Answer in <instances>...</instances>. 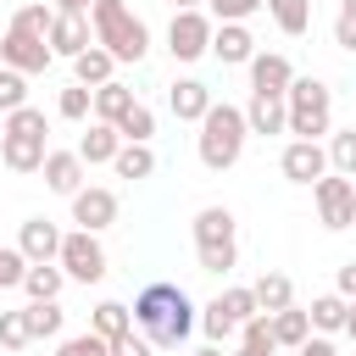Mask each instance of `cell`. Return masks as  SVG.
Wrapping results in <instances>:
<instances>
[{"label": "cell", "instance_id": "39", "mask_svg": "<svg viewBox=\"0 0 356 356\" xmlns=\"http://www.w3.org/2000/svg\"><path fill=\"white\" fill-rule=\"evenodd\" d=\"M22 278H28V256L17 245H0V289H22Z\"/></svg>", "mask_w": 356, "mask_h": 356}, {"label": "cell", "instance_id": "33", "mask_svg": "<svg viewBox=\"0 0 356 356\" xmlns=\"http://www.w3.org/2000/svg\"><path fill=\"white\" fill-rule=\"evenodd\" d=\"M117 134H122V145H150V134H156V111L139 100V106L117 122Z\"/></svg>", "mask_w": 356, "mask_h": 356}, {"label": "cell", "instance_id": "48", "mask_svg": "<svg viewBox=\"0 0 356 356\" xmlns=\"http://www.w3.org/2000/svg\"><path fill=\"white\" fill-rule=\"evenodd\" d=\"M189 356H222V345H200V350H189Z\"/></svg>", "mask_w": 356, "mask_h": 356}, {"label": "cell", "instance_id": "45", "mask_svg": "<svg viewBox=\"0 0 356 356\" xmlns=\"http://www.w3.org/2000/svg\"><path fill=\"white\" fill-rule=\"evenodd\" d=\"M339 295H345V300H356V261H345V267H339Z\"/></svg>", "mask_w": 356, "mask_h": 356}, {"label": "cell", "instance_id": "24", "mask_svg": "<svg viewBox=\"0 0 356 356\" xmlns=\"http://www.w3.org/2000/svg\"><path fill=\"white\" fill-rule=\"evenodd\" d=\"M273 339H278V350H300V345L312 339V317H306L300 306L273 312Z\"/></svg>", "mask_w": 356, "mask_h": 356}, {"label": "cell", "instance_id": "5", "mask_svg": "<svg viewBox=\"0 0 356 356\" xmlns=\"http://www.w3.org/2000/svg\"><path fill=\"white\" fill-rule=\"evenodd\" d=\"M234 211L228 206H200L195 211V261L200 273H228L239 261V234H234Z\"/></svg>", "mask_w": 356, "mask_h": 356}, {"label": "cell", "instance_id": "49", "mask_svg": "<svg viewBox=\"0 0 356 356\" xmlns=\"http://www.w3.org/2000/svg\"><path fill=\"white\" fill-rule=\"evenodd\" d=\"M172 11H200V0H172Z\"/></svg>", "mask_w": 356, "mask_h": 356}, {"label": "cell", "instance_id": "44", "mask_svg": "<svg viewBox=\"0 0 356 356\" xmlns=\"http://www.w3.org/2000/svg\"><path fill=\"white\" fill-rule=\"evenodd\" d=\"M295 356H339V345H334L328 334H312V339H306V345H300Z\"/></svg>", "mask_w": 356, "mask_h": 356}, {"label": "cell", "instance_id": "17", "mask_svg": "<svg viewBox=\"0 0 356 356\" xmlns=\"http://www.w3.org/2000/svg\"><path fill=\"white\" fill-rule=\"evenodd\" d=\"M167 106H172V117H178V122H200L217 100H211V89H206L200 78H178V83L167 89Z\"/></svg>", "mask_w": 356, "mask_h": 356}, {"label": "cell", "instance_id": "18", "mask_svg": "<svg viewBox=\"0 0 356 356\" xmlns=\"http://www.w3.org/2000/svg\"><path fill=\"white\" fill-rule=\"evenodd\" d=\"M245 122H250V134H289V100L284 95H250V106H245Z\"/></svg>", "mask_w": 356, "mask_h": 356}, {"label": "cell", "instance_id": "31", "mask_svg": "<svg viewBox=\"0 0 356 356\" xmlns=\"http://www.w3.org/2000/svg\"><path fill=\"white\" fill-rule=\"evenodd\" d=\"M328 172H339V178H356V128H339V134H328Z\"/></svg>", "mask_w": 356, "mask_h": 356}, {"label": "cell", "instance_id": "32", "mask_svg": "<svg viewBox=\"0 0 356 356\" xmlns=\"http://www.w3.org/2000/svg\"><path fill=\"white\" fill-rule=\"evenodd\" d=\"M200 328H206V339H211V345H228V339H239V323L222 312V300H206V306H200Z\"/></svg>", "mask_w": 356, "mask_h": 356}, {"label": "cell", "instance_id": "38", "mask_svg": "<svg viewBox=\"0 0 356 356\" xmlns=\"http://www.w3.org/2000/svg\"><path fill=\"white\" fill-rule=\"evenodd\" d=\"M22 106H28V78L0 67V111H22Z\"/></svg>", "mask_w": 356, "mask_h": 356}, {"label": "cell", "instance_id": "26", "mask_svg": "<svg viewBox=\"0 0 356 356\" xmlns=\"http://www.w3.org/2000/svg\"><path fill=\"white\" fill-rule=\"evenodd\" d=\"M250 289H256V306H261V312H284V306H295V284H289V273H261Z\"/></svg>", "mask_w": 356, "mask_h": 356}, {"label": "cell", "instance_id": "2", "mask_svg": "<svg viewBox=\"0 0 356 356\" xmlns=\"http://www.w3.org/2000/svg\"><path fill=\"white\" fill-rule=\"evenodd\" d=\"M245 139H250L245 106H228V100H217V106L200 117V139H195V150H200V167H211V172H228V167L245 156Z\"/></svg>", "mask_w": 356, "mask_h": 356}, {"label": "cell", "instance_id": "4", "mask_svg": "<svg viewBox=\"0 0 356 356\" xmlns=\"http://www.w3.org/2000/svg\"><path fill=\"white\" fill-rule=\"evenodd\" d=\"M89 28H95V44L111 50L117 61H145V50H150V28L128 11V0H95Z\"/></svg>", "mask_w": 356, "mask_h": 356}, {"label": "cell", "instance_id": "13", "mask_svg": "<svg viewBox=\"0 0 356 356\" xmlns=\"http://www.w3.org/2000/svg\"><path fill=\"white\" fill-rule=\"evenodd\" d=\"M61 239H67V234H61L50 217H28L22 234H17V250L28 256V267H39V261H56V256H61Z\"/></svg>", "mask_w": 356, "mask_h": 356}, {"label": "cell", "instance_id": "25", "mask_svg": "<svg viewBox=\"0 0 356 356\" xmlns=\"http://www.w3.org/2000/svg\"><path fill=\"white\" fill-rule=\"evenodd\" d=\"M72 72H78V83H83V89H100V83H111L117 56H111V50H100V44H89V50L72 61Z\"/></svg>", "mask_w": 356, "mask_h": 356}, {"label": "cell", "instance_id": "6", "mask_svg": "<svg viewBox=\"0 0 356 356\" xmlns=\"http://www.w3.org/2000/svg\"><path fill=\"white\" fill-rule=\"evenodd\" d=\"M289 134L295 139H323L334 134V89L323 78H295L289 83Z\"/></svg>", "mask_w": 356, "mask_h": 356}, {"label": "cell", "instance_id": "19", "mask_svg": "<svg viewBox=\"0 0 356 356\" xmlns=\"http://www.w3.org/2000/svg\"><path fill=\"white\" fill-rule=\"evenodd\" d=\"M39 172H44V184H50L56 195H67V200L83 189V156H78V150H50Z\"/></svg>", "mask_w": 356, "mask_h": 356}, {"label": "cell", "instance_id": "43", "mask_svg": "<svg viewBox=\"0 0 356 356\" xmlns=\"http://www.w3.org/2000/svg\"><path fill=\"white\" fill-rule=\"evenodd\" d=\"M334 44L356 56V17H334Z\"/></svg>", "mask_w": 356, "mask_h": 356}, {"label": "cell", "instance_id": "10", "mask_svg": "<svg viewBox=\"0 0 356 356\" xmlns=\"http://www.w3.org/2000/svg\"><path fill=\"white\" fill-rule=\"evenodd\" d=\"M56 61V50H50V39H39V33H22V28H6L0 33V67H11V72H44Z\"/></svg>", "mask_w": 356, "mask_h": 356}, {"label": "cell", "instance_id": "34", "mask_svg": "<svg viewBox=\"0 0 356 356\" xmlns=\"http://www.w3.org/2000/svg\"><path fill=\"white\" fill-rule=\"evenodd\" d=\"M217 300H222V312H228V317H234L239 328H245V323H250V317L261 312V306H256V289H250V284H234V289H222Z\"/></svg>", "mask_w": 356, "mask_h": 356}, {"label": "cell", "instance_id": "22", "mask_svg": "<svg viewBox=\"0 0 356 356\" xmlns=\"http://www.w3.org/2000/svg\"><path fill=\"white\" fill-rule=\"evenodd\" d=\"M306 317H312V334H345V317H350V300L334 289V295H317L312 306H306Z\"/></svg>", "mask_w": 356, "mask_h": 356}, {"label": "cell", "instance_id": "14", "mask_svg": "<svg viewBox=\"0 0 356 356\" xmlns=\"http://www.w3.org/2000/svg\"><path fill=\"white\" fill-rule=\"evenodd\" d=\"M211 56H217L222 67H250V61H256V33H250L245 22H217Z\"/></svg>", "mask_w": 356, "mask_h": 356}, {"label": "cell", "instance_id": "28", "mask_svg": "<svg viewBox=\"0 0 356 356\" xmlns=\"http://www.w3.org/2000/svg\"><path fill=\"white\" fill-rule=\"evenodd\" d=\"M267 17H273L289 39H300V33L312 28V0H267Z\"/></svg>", "mask_w": 356, "mask_h": 356}, {"label": "cell", "instance_id": "27", "mask_svg": "<svg viewBox=\"0 0 356 356\" xmlns=\"http://www.w3.org/2000/svg\"><path fill=\"white\" fill-rule=\"evenodd\" d=\"M61 328H67V312L56 300H28V334L33 339H61Z\"/></svg>", "mask_w": 356, "mask_h": 356}, {"label": "cell", "instance_id": "41", "mask_svg": "<svg viewBox=\"0 0 356 356\" xmlns=\"http://www.w3.org/2000/svg\"><path fill=\"white\" fill-rule=\"evenodd\" d=\"M56 356H111V345L100 334H72V339L56 345Z\"/></svg>", "mask_w": 356, "mask_h": 356}, {"label": "cell", "instance_id": "29", "mask_svg": "<svg viewBox=\"0 0 356 356\" xmlns=\"http://www.w3.org/2000/svg\"><path fill=\"white\" fill-rule=\"evenodd\" d=\"M61 284H67V273H61L56 261H39V267H28V278H22L28 300H56V295H61Z\"/></svg>", "mask_w": 356, "mask_h": 356}, {"label": "cell", "instance_id": "30", "mask_svg": "<svg viewBox=\"0 0 356 356\" xmlns=\"http://www.w3.org/2000/svg\"><path fill=\"white\" fill-rule=\"evenodd\" d=\"M111 167H117V178H134V184H139V178L156 172V150H150V145H122Z\"/></svg>", "mask_w": 356, "mask_h": 356}, {"label": "cell", "instance_id": "47", "mask_svg": "<svg viewBox=\"0 0 356 356\" xmlns=\"http://www.w3.org/2000/svg\"><path fill=\"white\" fill-rule=\"evenodd\" d=\"M345 334H350V345H356V300H350V317H345Z\"/></svg>", "mask_w": 356, "mask_h": 356}, {"label": "cell", "instance_id": "23", "mask_svg": "<svg viewBox=\"0 0 356 356\" xmlns=\"http://www.w3.org/2000/svg\"><path fill=\"white\" fill-rule=\"evenodd\" d=\"M128 328H134V306H122V300H100V306L89 312V334H100L106 345L122 339Z\"/></svg>", "mask_w": 356, "mask_h": 356}, {"label": "cell", "instance_id": "42", "mask_svg": "<svg viewBox=\"0 0 356 356\" xmlns=\"http://www.w3.org/2000/svg\"><path fill=\"white\" fill-rule=\"evenodd\" d=\"M111 356H156V345H150L139 328H128L122 339H111Z\"/></svg>", "mask_w": 356, "mask_h": 356}, {"label": "cell", "instance_id": "16", "mask_svg": "<svg viewBox=\"0 0 356 356\" xmlns=\"http://www.w3.org/2000/svg\"><path fill=\"white\" fill-rule=\"evenodd\" d=\"M89 44H95L89 17H67V11H56V22H50V50H56V56H67V61H78Z\"/></svg>", "mask_w": 356, "mask_h": 356}, {"label": "cell", "instance_id": "8", "mask_svg": "<svg viewBox=\"0 0 356 356\" xmlns=\"http://www.w3.org/2000/svg\"><path fill=\"white\" fill-rule=\"evenodd\" d=\"M312 200H317V222L323 228H350L356 222V178L328 172V178L312 184Z\"/></svg>", "mask_w": 356, "mask_h": 356}, {"label": "cell", "instance_id": "36", "mask_svg": "<svg viewBox=\"0 0 356 356\" xmlns=\"http://www.w3.org/2000/svg\"><path fill=\"white\" fill-rule=\"evenodd\" d=\"M56 111H61L67 122H83V117L95 111V89H83V83H72V89H61V95H56Z\"/></svg>", "mask_w": 356, "mask_h": 356}, {"label": "cell", "instance_id": "3", "mask_svg": "<svg viewBox=\"0 0 356 356\" xmlns=\"http://www.w3.org/2000/svg\"><path fill=\"white\" fill-rule=\"evenodd\" d=\"M44 134H50V122H44V111H39V106L6 111V122H0V161H6L11 172H39V167H44V156H50Z\"/></svg>", "mask_w": 356, "mask_h": 356}, {"label": "cell", "instance_id": "21", "mask_svg": "<svg viewBox=\"0 0 356 356\" xmlns=\"http://www.w3.org/2000/svg\"><path fill=\"white\" fill-rule=\"evenodd\" d=\"M134 106H139V100H134V89H128V83H117V78L95 89V122H111V128H117Z\"/></svg>", "mask_w": 356, "mask_h": 356}, {"label": "cell", "instance_id": "20", "mask_svg": "<svg viewBox=\"0 0 356 356\" xmlns=\"http://www.w3.org/2000/svg\"><path fill=\"white\" fill-rule=\"evenodd\" d=\"M117 150H122V134H117L111 122H89V134L78 139V156H83V167H100V161H117Z\"/></svg>", "mask_w": 356, "mask_h": 356}, {"label": "cell", "instance_id": "9", "mask_svg": "<svg viewBox=\"0 0 356 356\" xmlns=\"http://www.w3.org/2000/svg\"><path fill=\"white\" fill-rule=\"evenodd\" d=\"M56 267H61L67 278H78V284H100V278H106V250H100V239H95V234L72 228V234L61 239Z\"/></svg>", "mask_w": 356, "mask_h": 356}, {"label": "cell", "instance_id": "40", "mask_svg": "<svg viewBox=\"0 0 356 356\" xmlns=\"http://www.w3.org/2000/svg\"><path fill=\"white\" fill-rule=\"evenodd\" d=\"M211 6V22H245L256 11H267V0H206Z\"/></svg>", "mask_w": 356, "mask_h": 356}, {"label": "cell", "instance_id": "1", "mask_svg": "<svg viewBox=\"0 0 356 356\" xmlns=\"http://www.w3.org/2000/svg\"><path fill=\"white\" fill-rule=\"evenodd\" d=\"M195 300L178 289V284H167V278H156V284H145L139 295H134V328L156 345V350H178L189 334H195Z\"/></svg>", "mask_w": 356, "mask_h": 356}, {"label": "cell", "instance_id": "46", "mask_svg": "<svg viewBox=\"0 0 356 356\" xmlns=\"http://www.w3.org/2000/svg\"><path fill=\"white\" fill-rule=\"evenodd\" d=\"M56 11H67V17H89L95 0H56Z\"/></svg>", "mask_w": 356, "mask_h": 356}, {"label": "cell", "instance_id": "37", "mask_svg": "<svg viewBox=\"0 0 356 356\" xmlns=\"http://www.w3.org/2000/svg\"><path fill=\"white\" fill-rule=\"evenodd\" d=\"M50 22H56V6H22V11L11 17V28L39 33V39H50Z\"/></svg>", "mask_w": 356, "mask_h": 356}, {"label": "cell", "instance_id": "15", "mask_svg": "<svg viewBox=\"0 0 356 356\" xmlns=\"http://www.w3.org/2000/svg\"><path fill=\"white\" fill-rule=\"evenodd\" d=\"M289 83H295L289 56H278V50H256V61H250V95H289Z\"/></svg>", "mask_w": 356, "mask_h": 356}, {"label": "cell", "instance_id": "12", "mask_svg": "<svg viewBox=\"0 0 356 356\" xmlns=\"http://www.w3.org/2000/svg\"><path fill=\"white\" fill-rule=\"evenodd\" d=\"M72 222H78L83 234H100V228H111V222H117V189L83 184V189L72 195Z\"/></svg>", "mask_w": 356, "mask_h": 356}, {"label": "cell", "instance_id": "35", "mask_svg": "<svg viewBox=\"0 0 356 356\" xmlns=\"http://www.w3.org/2000/svg\"><path fill=\"white\" fill-rule=\"evenodd\" d=\"M33 334H28V306L22 312H0V350H28Z\"/></svg>", "mask_w": 356, "mask_h": 356}, {"label": "cell", "instance_id": "11", "mask_svg": "<svg viewBox=\"0 0 356 356\" xmlns=\"http://www.w3.org/2000/svg\"><path fill=\"white\" fill-rule=\"evenodd\" d=\"M278 172H284L289 184H317V178H328V145H323V139H289L284 156H278Z\"/></svg>", "mask_w": 356, "mask_h": 356}, {"label": "cell", "instance_id": "50", "mask_svg": "<svg viewBox=\"0 0 356 356\" xmlns=\"http://www.w3.org/2000/svg\"><path fill=\"white\" fill-rule=\"evenodd\" d=\"M339 17H356V0H339Z\"/></svg>", "mask_w": 356, "mask_h": 356}, {"label": "cell", "instance_id": "7", "mask_svg": "<svg viewBox=\"0 0 356 356\" xmlns=\"http://www.w3.org/2000/svg\"><path fill=\"white\" fill-rule=\"evenodd\" d=\"M211 33H217L211 11H172V22H167V50H172V61H200V56H211Z\"/></svg>", "mask_w": 356, "mask_h": 356}]
</instances>
